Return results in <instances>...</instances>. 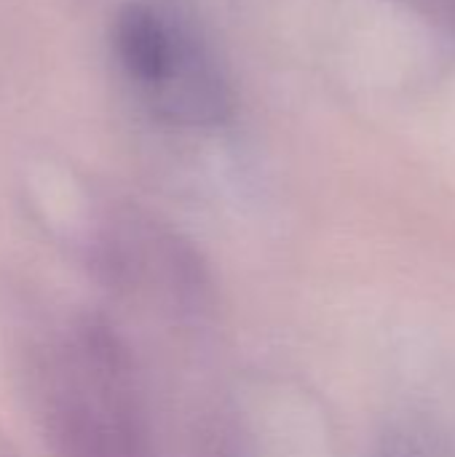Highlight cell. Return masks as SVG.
Masks as SVG:
<instances>
[{"mask_svg":"<svg viewBox=\"0 0 455 457\" xmlns=\"http://www.w3.org/2000/svg\"><path fill=\"white\" fill-rule=\"evenodd\" d=\"M38 412L56 457H156L139 375L102 319H75L43 348Z\"/></svg>","mask_w":455,"mask_h":457,"instance_id":"6da1fadb","label":"cell"},{"mask_svg":"<svg viewBox=\"0 0 455 457\" xmlns=\"http://www.w3.org/2000/svg\"><path fill=\"white\" fill-rule=\"evenodd\" d=\"M174 46L177 35L153 5L131 0L115 13L113 48L134 83L158 91L172 70Z\"/></svg>","mask_w":455,"mask_h":457,"instance_id":"7a4b0ae2","label":"cell"},{"mask_svg":"<svg viewBox=\"0 0 455 457\" xmlns=\"http://www.w3.org/2000/svg\"><path fill=\"white\" fill-rule=\"evenodd\" d=\"M373 457H421L418 455V450L410 445V442H405V439H400V436H394V439H389L378 453Z\"/></svg>","mask_w":455,"mask_h":457,"instance_id":"277c9868","label":"cell"},{"mask_svg":"<svg viewBox=\"0 0 455 457\" xmlns=\"http://www.w3.org/2000/svg\"><path fill=\"white\" fill-rule=\"evenodd\" d=\"M193 457H260L249 434L233 420L217 418L206 423L196 439Z\"/></svg>","mask_w":455,"mask_h":457,"instance_id":"3957f363","label":"cell"}]
</instances>
